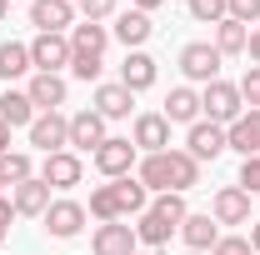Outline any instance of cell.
Instances as JSON below:
<instances>
[{
    "label": "cell",
    "instance_id": "cb8c5ba5",
    "mask_svg": "<svg viewBox=\"0 0 260 255\" xmlns=\"http://www.w3.org/2000/svg\"><path fill=\"white\" fill-rule=\"evenodd\" d=\"M135 235H140L145 250H165L170 235H180V225L170 220V215H160V210H145V215H135Z\"/></svg>",
    "mask_w": 260,
    "mask_h": 255
},
{
    "label": "cell",
    "instance_id": "5b68a950",
    "mask_svg": "<svg viewBox=\"0 0 260 255\" xmlns=\"http://www.w3.org/2000/svg\"><path fill=\"white\" fill-rule=\"evenodd\" d=\"M25 135H30V150H40V155L70 150V115H60V110H40Z\"/></svg>",
    "mask_w": 260,
    "mask_h": 255
},
{
    "label": "cell",
    "instance_id": "74e56055",
    "mask_svg": "<svg viewBox=\"0 0 260 255\" xmlns=\"http://www.w3.org/2000/svg\"><path fill=\"white\" fill-rule=\"evenodd\" d=\"M10 220H15V200H10V195L0 190V225H5V230H10Z\"/></svg>",
    "mask_w": 260,
    "mask_h": 255
},
{
    "label": "cell",
    "instance_id": "8d00e7d4",
    "mask_svg": "<svg viewBox=\"0 0 260 255\" xmlns=\"http://www.w3.org/2000/svg\"><path fill=\"white\" fill-rule=\"evenodd\" d=\"M210 255H255V250H250V240H245V235H220Z\"/></svg>",
    "mask_w": 260,
    "mask_h": 255
},
{
    "label": "cell",
    "instance_id": "2e32d148",
    "mask_svg": "<svg viewBox=\"0 0 260 255\" xmlns=\"http://www.w3.org/2000/svg\"><path fill=\"white\" fill-rule=\"evenodd\" d=\"M180 240H185V250L210 255V250H215V240H220V225H215V215H210V210H190V215L180 220Z\"/></svg>",
    "mask_w": 260,
    "mask_h": 255
},
{
    "label": "cell",
    "instance_id": "d6a6232c",
    "mask_svg": "<svg viewBox=\"0 0 260 255\" xmlns=\"http://www.w3.org/2000/svg\"><path fill=\"white\" fill-rule=\"evenodd\" d=\"M185 10H190V20H200V25H220L225 20V0H185Z\"/></svg>",
    "mask_w": 260,
    "mask_h": 255
},
{
    "label": "cell",
    "instance_id": "7402d4cb",
    "mask_svg": "<svg viewBox=\"0 0 260 255\" xmlns=\"http://www.w3.org/2000/svg\"><path fill=\"white\" fill-rule=\"evenodd\" d=\"M35 115H40V110L30 105L25 85H5V90H0V120H5L10 130H30Z\"/></svg>",
    "mask_w": 260,
    "mask_h": 255
},
{
    "label": "cell",
    "instance_id": "484cf974",
    "mask_svg": "<svg viewBox=\"0 0 260 255\" xmlns=\"http://www.w3.org/2000/svg\"><path fill=\"white\" fill-rule=\"evenodd\" d=\"M225 145L235 150V155H260V110H245L235 125H225Z\"/></svg>",
    "mask_w": 260,
    "mask_h": 255
},
{
    "label": "cell",
    "instance_id": "f546056e",
    "mask_svg": "<svg viewBox=\"0 0 260 255\" xmlns=\"http://www.w3.org/2000/svg\"><path fill=\"white\" fill-rule=\"evenodd\" d=\"M0 170H5V185H20V180L35 175V160H30V150H10V155H0Z\"/></svg>",
    "mask_w": 260,
    "mask_h": 255
},
{
    "label": "cell",
    "instance_id": "ee69618b",
    "mask_svg": "<svg viewBox=\"0 0 260 255\" xmlns=\"http://www.w3.org/2000/svg\"><path fill=\"white\" fill-rule=\"evenodd\" d=\"M5 240H10V230H5V225H0V245H5Z\"/></svg>",
    "mask_w": 260,
    "mask_h": 255
},
{
    "label": "cell",
    "instance_id": "44dd1931",
    "mask_svg": "<svg viewBox=\"0 0 260 255\" xmlns=\"http://www.w3.org/2000/svg\"><path fill=\"white\" fill-rule=\"evenodd\" d=\"M160 115L170 120V125H185V130H190L195 120H200V90H195V85H170Z\"/></svg>",
    "mask_w": 260,
    "mask_h": 255
},
{
    "label": "cell",
    "instance_id": "d6986e66",
    "mask_svg": "<svg viewBox=\"0 0 260 255\" xmlns=\"http://www.w3.org/2000/svg\"><path fill=\"white\" fill-rule=\"evenodd\" d=\"M210 215H215V225H250V195L240 185H220L210 195Z\"/></svg>",
    "mask_w": 260,
    "mask_h": 255
},
{
    "label": "cell",
    "instance_id": "30bf717a",
    "mask_svg": "<svg viewBox=\"0 0 260 255\" xmlns=\"http://www.w3.org/2000/svg\"><path fill=\"white\" fill-rule=\"evenodd\" d=\"M80 15H75V0H30V25L35 35H70Z\"/></svg>",
    "mask_w": 260,
    "mask_h": 255
},
{
    "label": "cell",
    "instance_id": "e0dca14e",
    "mask_svg": "<svg viewBox=\"0 0 260 255\" xmlns=\"http://www.w3.org/2000/svg\"><path fill=\"white\" fill-rule=\"evenodd\" d=\"M25 95H30L35 110H60L65 100H70V80H65V75H45V70H35L30 80H25Z\"/></svg>",
    "mask_w": 260,
    "mask_h": 255
},
{
    "label": "cell",
    "instance_id": "d4e9b609",
    "mask_svg": "<svg viewBox=\"0 0 260 255\" xmlns=\"http://www.w3.org/2000/svg\"><path fill=\"white\" fill-rule=\"evenodd\" d=\"M35 65H30V45L25 40H0V80L15 85V80H30Z\"/></svg>",
    "mask_w": 260,
    "mask_h": 255
},
{
    "label": "cell",
    "instance_id": "1f68e13d",
    "mask_svg": "<svg viewBox=\"0 0 260 255\" xmlns=\"http://www.w3.org/2000/svg\"><path fill=\"white\" fill-rule=\"evenodd\" d=\"M70 75H75V80H85V85H100L105 60H100V55H70Z\"/></svg>",
    "mask_w": 260,
    "mask_h": 255
},
{
    "label": "cell",
    "instance_id": "bcb514c9",
    "mask_svg": "<svg viewBox=\"0 0 260 255\" xmlns=\"http://www.w3.org/2000/svg\"><path fill=\"white\" fill-rule=\"evenodd\" d=\"M0 190H5V170H0Z\"/></svg>",
    "mask_w": 260,
    "mask_h": 255
},
{
    "label": "cell",
    "instance_id": "f35d334b",
    "mask_svg": "<svg viewBox=\"0 0 260 255\" xmlns=\"http://www.w3.org/2000/svg\"><path fill=\"white\" fill-rule=\"evenodd\" d=\"M245 55H250V65H260V30H250V40H245Z\"/></svg>",
    "mask_w": 260,
    "mask_h": 255
},
{
    "label": "cell",
    "instance_id": "7dc6e473",
    "mask_svg": "<svg viewBox=\"0 0 260 255\" xmlns=\"http://www.w3.org/2000/svg\"><path fill=\"white\" fill-rule=\"evenodd\" d=\"M185 255H195V250H185Z\"/></svg>",
    "mask_w": 260,
    "mask_h": 255
},
{
    "label": "cell",
    "instance_id": "f6af8a7d",
    "mask_svg": "<svg viewBox=\"0 0 260 255\" xmlns=\"http://www.w3.org/2000/svg\"><path fill=\"white\" fill-rule=\"evenodd\" d=\"M135 255H160V250H135Z\"/></svg>",
    "mask_w": 260,
    "mask_h": 255
},
{
    "label": "cell",
    "instance_id": "4316f807",
    "mask_svg": "<svg viewBox=\"0 0 260 255\" xmlns=\"http://www.w3.org/2000/svg\"><path fill=\"white\" fill-rule=\"evenodd\" d=\"M115 185V205H120V220H130V215H145L150 210V190L135 180V175H125V180H110Z\"/></svg>",
    "mask_w": 260,
    "mask_h": 255
},
{
    "label": "cell",
    "instance_id": "3957f363",
    "mask_svg": "<svg viewBox=\"0 0 260 255\" xmlns=\"http://www.w3.org/2000/svg\"><path fill=\"white\" fill-rule=\"evenodd\" d=\"M85 220H90L85 200H70V195H55L50 210L40 215V225H45L50 240H80V235H85Z\"/></svg>",
    "mask_w": 260,
    "mask_h": 255
},
{
    "label": "cell",
    "instance_id": "83f0119b",
    "mask_svg": "<svg viewBox=\"0 0 260 255\" xmlns=\"http://www.w3.org/2000/svg\"><path fill=\"white\" fill-rule=\"evenodd\" d=\"M245 40H250V25H240V20H220V25H215V40H210V45H215V50H220V55H245Z\"/></svg>",
    "mask_w": 260,
    "mask_h": 255
},
{
    "label": "cell",
    "instance_id": "ab89813d",
    "mask_svg": "<svg viewBox=\"0 0 260 255\" xmlns=\"http://www.w3.org/2000/svg\"><path fill=\"white\" fill-rule=\"evenodd\" d=\"M130 5H135V10H145V15H155V10H160L165 0H130Z\"/></svg>",
    "mask_w": 260,
    "mask_h": 255
},
{
    "label": "cell",
    "instance_id": "b9f144b4",
    "mask_svg": "<svg viewBox=\"0 0 260 255\" xmlns=\"http://www.w3.org/2000/svg\"><path fill=\"white\" fill-rule=\"evenodd\" d=\"M0 155H10V125L0 120Z\"/></svg>",
    "mask_w": 260,
    "mask_h": 255
},
{
    "label": "cell",
    "instance_id": "60d3db41",
    "mask_svg": "<svg viewBox=\"0 0 260 255\" xmlns=\"http://www.w3.org/2000/svg\"><path fill=\"white\" fill-rule=\"evenodd\" d=\"M245 240H250V250L260 255V220H250V235H245Z\"/></svg>",
    "mask_w": 260,
    "mask_h": 255
},
{
    "label": "cell",
    "instance_id": "f1b7e54d",
    "mask_svg": "<svg viewBox=\"0 0 260 255\" xmlns=\"http://www.w3.org/2000/svg\"><path fill=\"white\" fill-rule=\"evenodd\" d=\"M90 220L95 225H110V220H120V205H115V185H95L90 190Z\"/></svg>",
    "mask_w": 260,
    "mask_h": 255
},
{
    "label": "cell",
    "instance_id": "7bdbcfd3",
    "mask_svg": "<svg viewBox=\"0 0 260 255\" xmlns=\"http://www.w3.org/2000/svg\"><path fill=\"white\" fill-rule=\"evenodd\" d=\"M5 15H10V0H0V25H5Z\"/></svg>",
    "mask_w": 260,
    "mask_h": 255
},
{
    "label": "cell",
    "instance_id": "4fadbf2b",
    "mask_svg": "<svg viewBox=\"0 0 260 255\" xmlns=\"http://www.w3.org/2000/svg\"><path fill=\"white\" fill-rule=\"evenodd\" d=\"M70 35H35L30 40V65L35 70H45V75H60L70 70Z\"/></svg>",
    "mask_w": 260,
    "mask_h": 255
},
{
    "label": "cell",
    "instance_id": "5bb4252c",
    "mask_svg": "<svg viewBox=\"0 0 260 255\" xmlns=\"http://www.w3.org/2000/svg\"><path fill=\"white\" fill-rule=\"evenodd\" d=\"M155 75H160V65H155V55L150 50H125V60H120V85H125L130 95H140V90H150L155 85Z\"/></svg>",
    "mask_w": 260,
    "mask_h": 255
},
{
    "label": "cell",
    "instance_id": "603a6c76",
    "mask_svg": "<svg viewBox=\"0 0 260 255\" xmlns=\"http://www.w3.org/2000/svg\"><path fill=\"white\" fill-rule=\"evenodd\" d=\"M70 50L105 60V50H110V25H100V20H75V25H70Z\"/></svg>",
    "mask_w": 260,
    "mask_h": 255
},
{
    "label": "cell",
    "instance_id": "ba28073f",
    "mask_svg": "<svg viewBox=\"0 0 260 255\" xmlns=\"http://www.w3.org/2000/svg\"><path fill=\"white\" fill-rule=\"evenodd\" d=\"M105 140H110V120H105V115H95L90 105L70 115V150H75V155H95Z\"/></svg>",
    "mask_w": 260,
    "mask_h": 255
},
{
    "label": "cell",
    "instance_id": "8992f818",
    "mask_svg": "<svg viewBox=\"0 0 260 255\" xmlns=\"http://www.w3.org/2000/svg\"><path fill=\"white\" fill-rule=\"evenodd\" d=\"M90 160H95V170L105 180H125V175H135V165H140V150L130 145V135H110Z\"/></svg>",
    "mask_w": 260,
    "mask_h": 255
},
{
    "label": "cell",
    "instance_id": "ac0fdd59",
    "mask_svg": "<svg viewBox=\"0 0 260 255\" xmlns=\"http://www.w3.org/2000/svg\"><path fill=\"white\" fill-rule=\"evenodd\" d=\"M130 105H135V95H130L120 80H100L95 90H90V110L105 115V120H130Z\"/></svg>",
    "mask_w": 260,
    "mask_h": 255
},
{
    "label": "cell",
    "instance_id": "277c9868",
    "mask_svg": "<svg viewBox=\"0 0 260 255\" xmlns=\"http://www.w3.org/2000/svg\"><path fill=\"white\" fill-rule=\"evenodd\" d=\"M220 65H225V55H220L210 40L180 45V75H185V85H210V80H220Z\"/></svg>",
    "mask_w": 260,
    "mask_h": 255
},
{
    "label": "cell",
    "instance_id": "6da1fadb",
    "mask_svg": "<svg viewBox=\"0 0 260 255\" xmlns=\"http://www.w3.org/2000/svg\"><path fill=\"white\" fill-rule=\"evenodd\" d=\"M135 180L145 185L150 195H185L200 185V160L190 155V150H180V145H170V150H160V155H140V165H135Z\"/></svg>",
    "mask_w": 260,
    "mask_h": 255
},
{
    "label": "cell",
    "instance_id": "d590c367",
    "mask_svg": "<svg viewBox=\"0 0 260 255\" xmlns=\"http://www.w3.org/2000/svg\"><path fill=\"white\" fill-rule=\"evenodd\" d=\"M225 15L240 20V25H255L260 20V0H225Z\"/></svg>",
    "mask_w": 260,
    "mask_h": 255
},
{
    "label": "cell",
    "instance_id": "9a60e30c",
    "mask_svg": "<svg viewBox=\"0 0 260 255\" xmlns=\"http://www.w3.org/2000/svg\"><path fill=\"white\" fill-rule=\"evenodd\" d=\"M150 35H155V20H150L145 10H135V5L120 10V15H115V25H110V40H120L125 50H145V40H150Z\"/></svg>",
    "mask_w": 260,
    "mask_h": 255
},
{
    "label": "cell",
    "instance_id": "4dcf8cb0",
    "mask_svg": "<svg viewBox=\"0 0 260 255\" xmlns=\"http://www.w3.org/2000/svg\"><path fill=\"white\" fill-rule=\"evenodd\" d=\"M75 15H80V20H100V25H105V20H115V15H120V0H75Z\"/></svg>",
    "mask_w": 260,
    "mask_h": 255
},
{
    "label": "cell",
    "instance_id": "9c48e42d",
    "mask_svg": "<svg viewBox=\"0 0 260 255\" xmlns=\"http://www.w3.org/2000/svg\"><path fill=\"white\" fill-rule=\"evenodd\" d=\"M130 145H135L140 155H160V150H170V120H165L160 110H140V115L130 120Z\"/></svg>",
    "mask_w": 260,
    "mask_h": 255
},
{
    "label": "cell",
    "instance_id": "836d02e7",
    "mask_svg": "<svg viewBox=\"0 0 260 255\" xmlns=\"http://www.w3.org/2000/svg\"><path fill=\"white\" fill-rule=\"evenodd\" d=\"M235 85H240V100H245V110H260V65H245V75H240Z\"/></svg>",
    "mask_w": 260,
    "mask_h": 255
},
{
    "label": "cell",
    "instance_id": "ffe728a7",
    "mask_svg": "<svg viewBox=\"0 0 260 255\" xmlns=\"http://www.w3.org/2000/svg\"><path fill=\"white\" fill-rule=\"evenodd\" d=\"M10 200H15V215H30V220H40L45 210H50V200H55V190L40 180V175H30V180H20V185H10Z\"/></svg>",
    "mask_w": 260,
    "mask_h": 255
},
{
    "label": "cell",
    "instance_id": "8fae6325",
    "mask_svg": "<svg viewBox=\"0 0 260 255\" xmlns=\"http://www.w3.org/2000/svg\"><path fill=\"white\" fill-rule=\"evenodd\" d=\"M135 250H140V235L125 220H110V225L90 230V255H135Z\"/></svg>",
    "mask_w": 260,
    "mask_h": 255
},
{
    "label": "cell",
    "instance_id": "7a4b0ae2",
    "mask_svg": "<svg viewBox=\"0 0 260 255\" xmlns=\"http://www.w3.org/2000/svg\"><path fill=\"white\" fill-rule=\"evenodd\" d=\"M245 115V100L235 80H210L200 85V120H215V125H235Z\"/></svg>",
    "mask_w": 260,
    "mask_h": 255
},
{
    "label": "cell",
    "instance_id": "52a82bcc",
    "mask_svg": "<svg viewBox=\"0 0 260 255\" xmlns=\"http://www.w3.org/2000/svg\"><path fill=\"white\" fill-rule=\"evenodd\" d=\"M50 190H75L80 180H85V160L75 155V150H55V155H40V170H35Z\"/></svg>",
    "mask_w": 260,
    "mask_h": 255
},
{
    "label": "cell",
    "instance_id": "7c38bea8",
    "mask_svg": "<svg viewBox=\"0 0 260 255\" xmlns=\"http://www.w3.org/2000/svg\"><path fill=\"white\" fill-rule=\"evenodd\" d=\"M180 150H190L200 165H205V160H220L230 150V145H225V125H215V120H195V125L185 130V145H180Z\"/></svg>",
    "mask_w": 260,
    "mask_h": 255
},
{
    "label": "cell",
    "instance_id": "e575fe53",
    "mask_svg": "<svg viewBox=\"0 0 260 255\" xmlns=\"http://www.w3.org/2000/svg\"><path fill=\"white\" fill-rule=\"evenodd\" d=\"M235 185L245 195H260V155H245L240 160V175H235Z\"/></svg>",
    "mask_w": 260,
    "mask_h": 255
}]
</instances>
